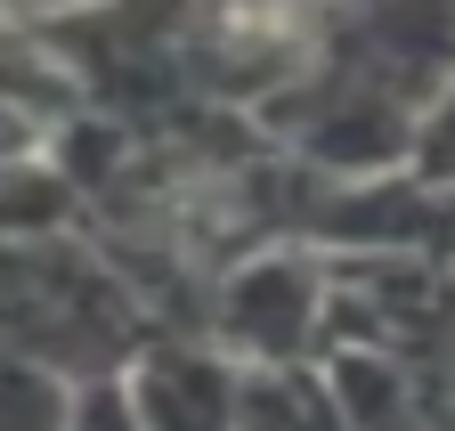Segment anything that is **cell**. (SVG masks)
<instances>
[{
  "label": "cell",
  "mask_w": 455,
  "mask_h": 431,
  "mask_svg": "<svg viewBox=\"0 0 455 431\" xmlns=\"http://www.w3.org/2000/svg\"><path fill=\"white\" fill-rule=\"evenodd\" d=\"M66 431H147L131 407V374H98V383H74V423Z\"/></svg>",
  "instance_id": "3"
},
{
  "label": "cell",
  "mask_w": 455,
  "mask_h": 431,
  "mask_svg": "<svg viewBox=\"0 0 455 431\" xmlns=\"http://www.w3.org/2000/svg\"><path fill=\"white\" fill-rule=\"evenodd\" d=\"M455 90V0H325L260 131L325 180L415 172Z\"/></svg>",
  "instance_id": "1"
},
{
  "label": "cell",
  "mask_w": 455,
  "mask_h": 431,
  "mask_svg": "<svg viewBox=\"0 0 455 431\" xmlns=\"http://www.w3.org/2000/svg\"><path fill=\"white\" fill-rule=\"evenodd\" d=\"M131 407L147 431H244L236 358H220L204 334H155L131 358Z\"/></svg>",
  "instance_id": "2"
}]
</instances>
